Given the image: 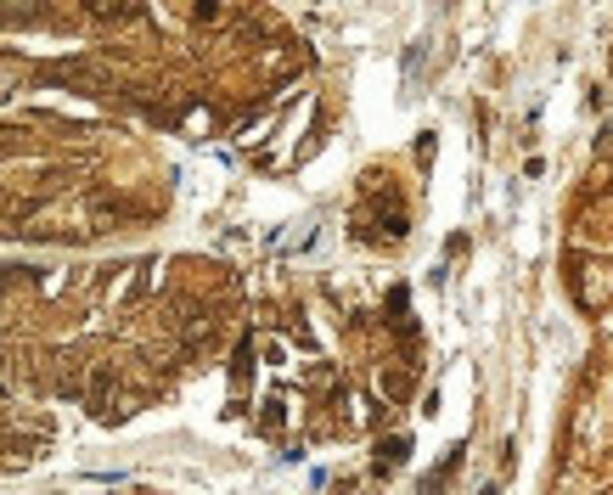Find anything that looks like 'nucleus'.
Segmentation results:
<instances>
[{
	"label": "nucleus",
	"instance_id": "nucleus-1",
	"mask_svg": "<svg viewBox=\"0 0 613 495\" xmlns=\"http://www.w3.org/2000/svg\"><path fill=\"white\" fill-rule=\"evenodd\" d=\"M478 495H501V489H495V484H484V489H478Z\"/></svg>",
	"mask_w": 613,
	"mask_h": 495
}]
</instances>
